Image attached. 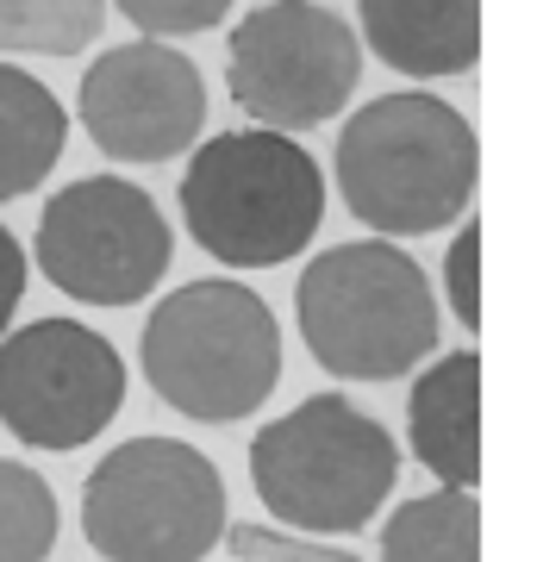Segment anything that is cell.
I'll list each match as a JSON object with an SVG mask.
<instances>
[{"label":"cell","instance_id":"cell-1","mask_svg":"<svg viewBox=\"0 0 537 562\" xmlns=\"http://www.w3.org/2000/svg\"><path fill=\"white\" fill-rule=\"evenodd\" d=\"M332 176L350 220H362L376 238H432L476 201L481 144L450 101L400 88L344 120Z\"/></svg>","mask_w":537,"mask_h":562},{"label":"cell","instance_id":"cell-2","mask_svg":"<svg viewBox=\"0 0 537 562\" xmlns=\"http://www.w3.org/2000/svg\"><path fill=\"white\" fill-rule=\"evenodd\" d=\"M188 238L225 269L294 262L325 225V169L288 132H213L194 144L176 188Z\"/></svg>","mask_w":537,"mask_h":562},{"label":"cell","instance_id":"cell-3","mask_svg":"<svg viewBox=\"0 0 537 562\" xmlns=\"http://www.w3.org/2000/svg\"><path fill=\"white\" fill-rule=\"evenodd\" d=\"M294 319L338 382H400L438 350V294L394 238L318 250L294 281Z\"/></svg>","mask_w":537,"mask_h":562},{"label":"cell","instance_id":"cell-4","mask_svg":"<svg viewBox=\"0 0 537 562\" xmlns=\"http://www.w3.org/2000/svg\"><path fill=\"white\" fill-rule=\"evenodd\" d=\"M138 369L169 413L238 425L281 387V325L244 281H188L150 306Z\"/></svg>","mask_w":537,"mask_h":562},{"label":"cell","instance_id":"cell-5","mask_svg":"<svg viewBox=\"0 0 537 562\" xmlns=\"http://www.w3.org/2000/svg\"><path fill=\"white\" fill-rule=\"evenodd\" d=\"M400 475V443L344 394H313L250 438V487L281 531L350 538L376 519Z\"/></svg>","mask_w":537,"mask_h":562},{"label":"cell","instance_id":"cell-6","mask_svg":"<svg viewBox=\"0 0 537 562\" xmlns=\"http://www.w3.org/2000/svg\"><path fill=\"white\" fill-rule=\"evenodd\" d=\"M81 531L107 562H206L225 538V475L181 438H125L81 482Z\"/></svg>","mask_w":537,"mask_h":562},{"label":"cell","instance_id":"cell-7","mask_svg":"<svg viewBox=\"0 0 537 562\" xmlns=\"http://www.w3.org/2000/svg\"><path fill=\"white\" fill-rule=\"evenodd\" d=\"M362 81L357 25L318 0H262L225 38V94L262 132H318Z\"/></svg>","mask_w":537,"mask_h":562},{"label":"cell","instance_id":"cell-8","mask_svg":"<svg viewBox=\"0 0 537 562\" xmlns=\"http://www.w3.org/2000/svg\"><path fill=\"white\" fill-rule=\"evenodd\" d=\"M176 232L163 206L125 176L63 181L32 232V262L44 281L81 306H138L169 276Z\"/></svg>","mask_w":537,"mask_h":562},{"label":"cell","instance_id":"cell-9","mask_svg":"<svg viewBox=\"0 0 537 562\" xmlns=\"http://www.w3.org/2000/svg\"><path fill=\"white\" fill-rule=\"evenodd\" d=\"M125 406L113 338L81 319H32L0 331V425L25 450H81Z\"/></svg>","mask_w":537,"mask_h":562},{"label":"cell","instance_id":"cell-10","mask_svg":"<svg viewBox=\"0 0 537 562\" xmlns=\"http://www.w3.org/2000/svg\"><path fill=\"white\" fill-rule=\"evenodd\" d=\"M76 120L94 138L100 157L125 162H169L181 150L200 144L206 125V81L181 50H169L163 38H132L100 50L81 69Z\"/></svg>","mask_w":537,"mask_h":562},{"label":"cell","instance_id":"cell-11","mask_svg":"<svg viewBox=\"0 0 537 562\" xmlns=\"http://www.w3.org/2000/svg\"><path fill=\"white\" fill-rule=\"evenodd\" d=\"M369 57L394 76L444 81L481 63V0H357Z\"/></svg>","mask_w":537,"mask_h":562},{"label":"cell","instance_id":"cell-12","mask_svg":"<svg viewBox=\"0 0 537 562\" xmlns=\"http://www.w3.org/2000/svg\"><path fill=\"white\" fill-rule=\"evenodd\" d=\"M406 443L438 487L481 482V350L438 357L406 394Z\"/></svg>","mask_w":537,"mask_h":562},{"label":"cell","instance_id":"cell-13","mask_svg":"<svg viewBox=\"0 0 537 562\" xmlns=\"http://www.w3.org/2000/svg\"><path fill=\"white\" fill-rule=\"evenodd\" d=\"M69 113L32 69L0 63V201H20L63 162Z\"/></svg>","mask_w":537,"mask_h":562},{"label":"cell","instance_id":"cell-14","mask_svg":"<svg viewBox=\"0 0 537 562\" xmlns=\"http://www.w3.org/2000/svg\"><path fill=\"white\" fill-rule=\"evenodd\" d=\"M381 562H481L476 487H438L400 501L381 525Z\"/></svg>","mask_w":537,"mask_h":562},{"label":"cell","instance_id":"cell-15","mask_svg":"<svg viewBox=\"0 0 537 562\" xmlns=\"http://www.w3.org/2000/svg\"><path fill=\"white\" fill-rule=\"evenodd\" d=\"M107 32V0H0V57H81Z\"/></svg>","mask_w":537,"mask_h":562},{"label":"cell","instance_id":"cell-16","mask_svg":"<svg viewBox=\"0 0 537 562\" xmlns=\"http://www.w3.org/2000/svg\"><path fill=\"white\" fill-rule=\"evenodd\" d=\"M57 550V494L38 469L0 457V562H44Z\"/></svg>","mask_w":537,"mask_h":562},{"label":"cell","instance_id":"cell-17","mask_svg":"<svg viewBox=\"0 0 537 562\" xmlns=\"http://www.w3.org/2000/svg\"><path fill=\"white\" fill-rule=\"evenodd\" d=\"M225 550L238 562H362L357 550H332L306 531H276V525H232Z\"/></svg>","mask_w":537,"mask_h":562},{"label":"cell","instance_id":"cell-18","mask_svg":"<svg viewBox=\"0 0 537 562\" xmlns=\"http://www.w3.org/2000/svg\"><path fill=\"white\" fill-rule=\"evenodd\" d=\"M120 20H132L144 38H194L232 13V0H113Z\"/></svg>","mask_w":537,"mask_h":562},{"label":"cell","instance_id":"cell-19","mask_svg":"<svg viewBox=\"0 0 537 562\" xmlns=\"http://www.w3.org/2000/svg\"><path fill=\"white\" fill-rule=\"evenodd\" d=\"M444 301L462 319V331H481V225L469 220L444 250Z\"/></svg>","mask_w":537,"mask_h":562},{"label":"cell","instance_id":"cell-20","mask_svg":"<svg viewBox=\"0 0 537 562\" xmlns=\"http://www.w3.org/2000/svg\"><path fill=\"white\" fill-rule=\"evenodd\" d=\"M25 269H32V262H25V244L0 225V331L13 325V313H20V301H25V281H32Z\"/></svg>","mask_w":537,"mask_h":562}]
</instances>
